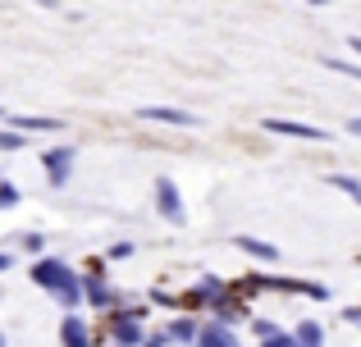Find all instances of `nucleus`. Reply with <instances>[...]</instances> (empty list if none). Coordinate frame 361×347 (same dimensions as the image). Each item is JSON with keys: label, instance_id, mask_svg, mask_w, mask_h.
<instances>
[{"label": "nucleus", "instance_id": "f257e3e1", "mask_svg": "<svg viewBox=\"0 0 361 347\" xmlns=\"http://www.w3.org/2000/svg\"><path fill=\"white\" fill-rule=\"evenodd\" d=\"M156 210L165 215L169 224H183L188 210H183V192L174 187V178H156Z\"/></svg>", "mask_w": 361, "mask_h": 347}, {"label": "nucleus", "instance_id": "f03ea898", "mask_svg": "<svg viewBox=\"0 0 361 347\" xmlns=\"http://www.w3.org/2000/svg\"><path fill=\"white\" fill-rule=\"evenodd\" d=\"M261 128L265 133H279V137H302V142H329V137H334L316 124H298V119H265Z\"/></svg>", "mask_w": 361, "mask_h": 347}, {"label": "nucleus", "instance_id": "7ed1b4c3", "mask_svg": "<svg viewBox=\"0 0 361 347\" xmlns=\"http://www.w3.org/2000/svg\"><path fill=\"white\" fill-rule=\"evenodd\" d=\"M137 119H147V124H169V128H197L202 124L192 110H174V106H142Z\"/></svg>", "mask_w": 361, "mask_h": 347}, {"label": "nucleus", "instance_id": "20e7f679", "mask_svg": "<svg viewBox=\"0 0 361 347\" xmlns=\"http://www.w3.org/2000/svg\"><path fill=\"white\" fill-rule=\"evenodd\" d=\"M42 165H46V183L64 187V183H69V174H73V146H51V151L42 156Z\"/></svg>", "mask_w": 361, "mask_h": 347}, {"label": "nucleus", "instance_id": "39448f33", "mask_svg": "<svg viewBox=\"0 0 361 347\" xmlns=\"http://www.w3.org/2000/svg\"><path fill=\"white\" fill-rule=\"evenodd\" d=\"M142 306L137 311H115L110 315V329H115V339H119V347H137L142 343Z\"/></svg>", "mask_w": 361, "mask_h": 347}, {"label": "nucleus", "instance_id": "423d86ee", "mask_svg": "<svg viewBox=\"0 0 361 347\" xmlns=\"http://www.w3.org/2000/svg\"><path fill=\"white\" fill-rule=\"evenodd\" d=\"M69 275H73V270L64 265V260H55V256H46V260H37V265H32V284L46 288V293H55Z\"/></svg>", "mask_w": 361, "mask_h": 347}, {"label": "nucleus", "instance_id": "0eeeda50", "mask_svg": "<svg viewBox=\"0 0 361 347\" xmlns=\"http://www.w3.org/2000/svg\"><path fill=\"white\" fill-rule=\"evenodd\" d=\"M78 284H82V302H92V306H115L119 302V293L101 275H78Z\"/></svg>", "mask_w": 361, "mask_h": 347}, {"label": "nucleus", "instance_id": "6e6552de", "mask_svg": "<svg viewBox=\"0 0 361 347\" xmlns=\"http://www.w3.org/2000/svg\"><path fill=\"white\" fill-rule=\"evenodd\" d=\"M9 128H14V133H64V124L51 119V115H14Z\"/></svg>", "mask_w": 361, "mask_h": 347}, {"label": "nucleus", "instance_id": "1a4fd4ad", "mask_svg": "<svg viewBox=\"0 0 361 347\" xmlns=\"http://www.w3.org/2000/svg\"><path fill=\"white\" fill-rule=\"evenodd\" d=\"M197 347H238V339H233V329H224V324H202L197 329Z\"/></svg>", "mask_w": 361, "mask_h": 347}, {"label": "nucleus", "instance_id": "9d476101", "mask_svg": "<svg viewBox=\"0 0 361 347\" xmlns=\"http://www.w3.org/2000/svg\"><path fill=\"white\" fill-rule=\"evenodd\" d=\"M60 343H64V347H92L87 324H82L78 315H64V324H60Z\"/></svg>", "mask_w": 361, "mask_h": 347}, {"label": "nucleus", "instance_id": "9b49d317", "mask_svg": "<svg viewBox=\"0 0 361 347\" xmlns=\"http://www.w3.org/2000/svg\"><path fill=\"white\" fill-rule=\"evenodd\" d=\"M224 297H229V288H224V279H202V284H197V293H192V302H215V306H220L224 302Z\"/></svg>", "mask_w": 361, "mask_h": 347}, {"label": "nucleus", "instance_id": "f8f14e48", "mask_svg": "<svg viewBox=\"0 0 361 347\" xmlns=\"http://www.w3.org/2000/svg\"><path fill=\"white\" fill-rule=\"evenodd\" d=\"M51 297H55V302H60V306H64V311H73V306H78V302H82V284H78V275H69V279H64V284H60V288H55V293H51Z\"/></svg>", "mask_w": 361, "mask_h": 347}, {"label": "nucleus", "instance_id": "ddd939ff", "mask_svg": "<svg viewBox=\"0 0 361 347\" xmlns=\"http://www.w3.org/2000/svg\"><path fill=\"white\" fill-rule=\"evenodd\" d=\"M293 343H298V347H320V343H325V334H320L316 320H302L298 329H293Z\"/></svg>", "mask_w": 361, "mask_h": 347}, {"label": "nucleus", "instance_id": "4468645a", "mask_svg": "<svg viewBox=\"0 0 361 347\" xmlns=\"http://www.w3.org/2000/svg\"><path fill=\"white\" fill-rule=\"evenodd\" d=\"M238 247L247 251V256H256V260H274L279 256V247H274V242H261V238H238Z\"/></svg>", "mask_w": 361, "mask_h": 347}, {"label": "nucleus", "instance_id": "2eb2a0df", "mask_svg": "<svg viewBox=\"0 0 361 347\" xmlns=\"http://www.w3.org/2000/svg\"><path fill=\"white\" fill-rule=\"evenodd\" d=\"M197 329H202L197 320H174V324L165 329V339H169V343H197Z\"/></svg>", "mask_w": 361, "mask_h": 347}, {"label": "nucleus", "instance_id": "dca6fc26", "mask_svg": "<svg viewBox=\"0 0 361 347\" xmlns=\"http://www.w3.org/2000/svg\"><path fill=\"white\" fill-rule=\"evenodd\" d=\"M329 187H338V192H348V196H353V201L361 206V183H357L353 174H329Z\"/></svg>", "mask_w": 361, "mask_h": 347}, {"label": "nucleus", "instance_id": "f3484780", "mask_svg": "<svg viewBox=\"0 0 361 347\" xmlns=\"http://www.w3.org/2000/svg\"><path fill=\"white\" fill-rule=\"evenodd\" d=\"M320 64H325V69H334V73H348V78L361 82V64H353V60H334V55H325Z\"/></svg>", "mask_w": 361, "mask_h": 347}, {"label": "nucleus", "instance_id": "a211bd4d", "mask_svg": "<svg viewBox=\"0 0 361 347\" xmlns=\"http://www.w3.org/2000/svg\"><path fill=\"white\" fill-rule=\"evenodd\" d=\"M23 146H27L23 133H14V128H0V151H23Z\"/></svg>", "mask_w": 361, "mask_h": 347}, {"label": "nucleus", "instance_id": "6ab92c4d", "mask_svg": "<svg viewBox=\"0 0 361 347\" xmlns=\"http://www.w3.org/2000/svg\"><path fill=\"white\" fill-rule=\"evenodd\" d=\"M18 206V187L14 183H0V210H14Z\"/></svg>", "mask_w": 361, "mask_h": 347}, {"label": "nucleus", "instance_id": "aec40b11", "mask_svg": "<svg viewBox=\"0 0 361 347\" xmlns=\"http://www.w3.org/2000/svg\"><path fill=\"white\" fill-rule=\"evenodd\" d=\"M14 242H18L23 251H42V247H46V238H42V233H18Z\"/></svg>", "mask_w": 361, "mask_h": 347}, {"label": "nucleus", "instance_id": "412c9836", "mask_svg": "<svg viewBox=\"0 0 361 347\" xmlns=\"http://www.w3.org/2000/svg\"><path fill=\"white\" fill-rule=\"evenodd\" d=\"M261 347H298V343H293V334H270Z\"/></svg>", "mask_w": 361, "mask_h": 347}, {"label": "nucleus", "instance_id": "4be33fe9", "mask_svg": "<svg viewBox=\"0 0 361 347\" xmlns=\"http://www.w3.org/2000/svg\"><path fill=\"white\" fill-rule=\"evenodd\" d=\"M123 256H133V242H115L110 247V260H123Z\"/></svg>", "mask_w": 361, "mask_h": 347}, {"label": "nucleus", "instance_id": "5701e85b", "mask_svg": "<svg viewBox=\"0 0 361 347\" xmlns=\"http://www.w3.org/2000/svg\"><path fill=\"white\" fill-rule=\"evenodd\" d=\"M252 329H256V334H261V339H270V334H279V329H274V324H270V320H256V324H252Z\"/></svg>", "mask_w": 361, "mask_h": 347}, {"label": "nucleus", "instance_id": "b1692460", "mask_svg": "<svg viewBox=\"0 0 361 347\" xmlns=\"http://www.w3.org/2000/svg\"><path fill=\"white\" fill-rule=\"evenodd\" d=\"M165 343H169V339H165V334H151V339H147V343H142V347H165Z\"/></svg>", "mask_w": 361, "mask_h": 347}, {"label": "nucleus", "instance_id": "393cba45", "mask_svg": "<svg viewBox=\"0 0 361 347\" xmlns=\"http://www.w3.org/2000/svg\"><path fill=\"white\" fill-rule=\"evenodd\" d=\"M9 265H14V256H9V251H0V275H5Z\"/></svg>", "mask_w": 361, "mask_h": 347}, {"label": "nucleus", "instance_id": "a878e982", "mask_svg": "<svg viewBox=\"0 0 361 347\" xmlns=\"http://www.w3.org/2000/svg\"><path fill=\"white\" fill-rule=\"evenodd\" d=\"M348 133H357V137H361V119H353V124H348Z\"/></svg>", "mask_w": 361, "mask_h": 347}, {"label": "nucleus", "instance_id": "bb28decb", "mask_svg": "<svg viewBox=\"0 0 361 347\" xmlns=\"http://www.w3.org/2000/svg\"><path fill=\"white\" fill-rule=\"evenodd\" d=\"M353 51H357V55H361V37H357V32H353Z\"/></svg>", "mask_w": 361, "mask_h": 347}, {"label": "nucleus", "instance_id": "cd10ccee", "mask_svg": "<svg viewBox=\"0 0 361 347\" xmlns=\"http://www.w3.org/2000/svg\"><path fill=\"white\" fill-rule=\"evenodd\" d=\"M0 347H9V343H5V334H0Z\"/></svg>", "mask_w": 361, "mask_h": 347}, {"label": "nucleus", "instance_id": "c85d7f7f", "mask_svg": "<svg viewBox=\"0 0 361 347\" xmlns=\"http://www.w3.org/2000/svg\"><path fill=\"white\" fill-rule=\"evenodd\" d=\"M0 115H5V110H0Z\"/></svg>", "mask_w": 361, "mask_h": 347}]
</instances>
